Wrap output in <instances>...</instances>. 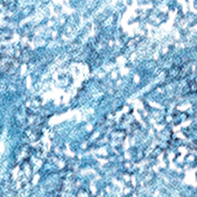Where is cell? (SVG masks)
Instances as JSON below:
<instances>
[{
  "mask_svg": "<svg viewBox=\"0 0 197 197\" xmlns=\"http://www.w3.org/2000/svg\"><path fill=\"white\" fill-rule=\"evenodd\" d=\"M196 90V84H195V80L192 79L188 84V92L189 93H194Z\"/></svg>",
  "mask_w": 197,
  "mask_h": 197,
  "instance_id": "6da1fadb",
  "label": "cell"
}]
</instances>
